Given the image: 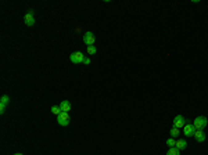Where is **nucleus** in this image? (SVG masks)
<instances>
[{
	"label": "nucleus",
	"mask_w": 208,
	"mask_h": 155,
	"mask_svg": "<svg viewBox=\"0 0 208 155\" xmlns=\"http://www.w3.org/2000/svg\"><path fill=\"white\" fill-rule=\"evenodd\" d=\"M193 125H194V127H196V130H202V129H205V127H207L208 119L205 118V116L200 115V116H197V118L194 119Z\"/></svg>",
	"instance_id": "f257e3e1"
},
{
	"label": "nucleus",
	"mask_w": 208,
	"mask_h": 155,
	"mask_svg": "<svg viewBox=\"0 0 208 155\" xmlns=\"http://www.w3.org/2000/svg\"><path fill=\"white\" fill-rule=\"evenodd\" d=\"M69 60H71L72 64H83L85 55H83L82 51H74L71 55H69Z\"/></svg>",
	"instance_id": "f03ea898"
},
{
	"label": "nucleus",
	"mask_w": 208,
	"mask_h": 155,
	"mask_svg": "<svg viewBox=\"0 0 208 155\" xmlns=\"http://www.w3.org/2000/svg\"><path fill=\"white\" fill-rule=\"evenodd\" d=\"M57 122L60 126H68L69 125V113L68 112H61L57 115Z\"/></svg>",
	"instance_id": "7ed1b4c3"
},
{
	"label": "nucleus",
	"mask_w": 208,
	"mask_h": 155,
	"mask_svg": "<svg viewBox=\"0 0 208 155\" xmlns=\"http://www.w3.org/2000/svg\"><path fill=\"white\" fill-rule=\"evenodd\" d=\"M83 42H85V44H88V46H94V42H96V36H94L93 32H86L85 35H83Z\"/></svg>",
	"instance_id": "20e7f679"
},
{
	"label": "nucleus",
	"mask_w": 208,
	"mask_h": 155,
	"mask_svg": "<svg viewBox=\"0 0 208 155\" xmlns=\"http://www.w3.org/2000/svg\"><path fill=\"white\" fill-rule=\"evenodd\" d=\"M194 133H196V127H194L193 123H186L185 127H183V134L186 137H193Z\"/></svg>",
	"instance_id": "39448f33"
},
{
	"label": "nucleus",
	"mask_w": 208,
	"mask_h": 155,
	"mask_svg": "<svg viewBox=\"0 0 208 155\" xmlns=\"http://www.w3.org/2000/svg\"><path fill=\"white\" fill-rule=\"evenodd\" d=\"M186 122H187V121L185 119V116H183V115H176L173 118V126L177 127V129H180V127H185Z\"/></svg>",
	"instance_id": "423d86ee"
},
{
	"label": "nucleus",
	"mask_w": 208,
	"mask_h": 155,
	"mask_svg": "<svg viewBox=\"0 0 208 155\" xmlns=\"http://www.w3.org/2000/svg\"><path fill=\"white\" fill-rule=\"evenodd\" d=\"M8 102H10V97H8L7 94L2 96V98H0V113H4L6 107H7Z\"/></svg>",
	"instance_id": "0eeeda50"
},
{
	"label": "nucleus",
	"mask_w": 208,
	"mask_h": 155,
	"mask_svg": "<svg viewBox=\"0 0 208 155\" xmlns=\"http://www.w3.org/2000/svg\"><path fill=\"white\" fill-rule=\"evenodd\" d=\"M25 25L27 26H33L35 25V18H33V10H29V13L25 15Z\"/></svg>",
	"instance_id": "6e6552de"
},
{
	"label": "nucleus",
	"mask_w": 208,
	"mask_h": 155,
	"mask_svg": "<svg viewBox=\"0 0 208 155\" xmlns=\"http://www.w3.org/2000/svg\"><path fill=\"white\" fill-rule=\"evenodd\" d=\"M194 140L197 141V143H204L205 141V133L202 132V130H196V133H194Z\"/></svg>",
	"instance_id": "1a4fd4ad"
},
{
	"label": "nucleus",
	"mask_w": 208,
	"mask_h": 155,
	"mask_svg": "<svg viewBox=\"0 0 208 155\" xmlns=\"http://www.w3.org/2000/svg\"><path fill=\"white\" fill-rule=\"evenodd\" d=\"M58 107L61 108V111L63 112H69L71 111V102L68 101V100H63V101L60 102V105Z\"/></svg>",
	"instance_id": "9d476101"
},
{
	"label": "nucleus",
	"mask_w": 208,
	"mask_h": 155,
	"mask_svg": "<svg viewBox=\"0 0 208 155\" xmlns=\"http://www.w3.org/2000/svg\"><path fill=\"white\" fill-rule=\"evenodd\" d=\"M176 147L177 149H185L186 147H187V143H186V140H183V138H180V140H177L176 141Z\"/></svg>",
	"instance_id": "9b49d317"
},
{
	"label": "nucleus",
	"mask_w": 208,
	"mask_h": 155,
	"mask_svg": "<svg viewBox=\"0 0 208 155\" xmlns=\"http://www.w3.org/2000/svg\"><path fill=\"white\" fill-rule=\"evenodd\" d=\"M169 134H171V137L172 138H175V137H177V136L180 134V132H179V129H177V127H172L171 130H169Z\"/></svg>",
	"instance_id": "f8f14e48"
},
{
	"label": "nucleus",
	"mask_w": 208,
	"mask_h": 155,
	"mask_svg": "<svg viewBox=\"0 0 208 155\" xmlns=\"http://www.w3.org/2000/svg\"><path fill=\"white\" fill-rule=\"evenodd\" d=\"M166 155H180V149H177L176 147H173V148H169L168 151H166Z\"/></svg>",
	"instance_id": "ddd939ff"
},
{
	"label": "nucleus",
	"mask_w": 208,
	"mask_h": 155,
	"mask_svg": "<svg viewBox=\"0 0 208 155\" xmlns=\"http://www.w3.org/2000/svg\"><path fill=\"white\" fill-rule=\"evenodd\" d=\"M165 144L169 147V148H173L175 145H176V141H175V138H172V137H169L168 140L165 141Z\"/></svg>",
	"instance_id": "4468645a"
},
{
	"label": "nucleus",
	"mask_w": 208,
	"mask_h": 155,
	"mask_svg": "<svg viewBox=\"0 0 208 155\" xmlns=\"http://www.w3.org/2000/svg\"><path fill=\"white\" fill-rule=\"evenodd\" d=\"M51 112L54 113V115H60L63 111H61L60 107H57V105H53V107H51Z\"/></svg>",
	"instance_id": "2eb2a0df"
},
{
	"label": "nucleus",
	"mask_w": 208,
	"mask_h": 155,
	"mask_svg": "<svg viewBox=\"0 0 208 155\" xmlns=\"http://www.w3.org/2000/svg\"><path fill=\"white\" fill-rule=\"evenodd\" d=\"M88 53H89V54H96V53H97V47L96 46H88Z\"/></svg>",
	"instance_id": "dca6fc26"
},
{
	"label": "nucleus",
	"mask_w": 208,
	"mask_h": 155,
	"mask_svg": "<svg viewBox=\"0 0 208 155\" xmlns=\"http://www.w3.org/2000/svg\"><path fill=\"white\" fill-rule=\"evenodd\" d=\"M83 64H85V65H89V64H90V58H86V57H85V60H83Z\"/></svg>",
	"instance_id": "f3484780"
},
{
	"label": "nucleus",
	"mask_w": 208,
	"mask_h": 155,
	"mask_svg": "<svg viewBox=\"0 0 208 155\" xmlns=\"http://www.w3.org/2000/svg\"><path fill=\"white\" fill-rule=\"evenodd\" d=\"M14 155H24V154H19V152H17V154H14Z\"/></svg>",
	"instance_id": "a211bd4d"
}]
</instances>
